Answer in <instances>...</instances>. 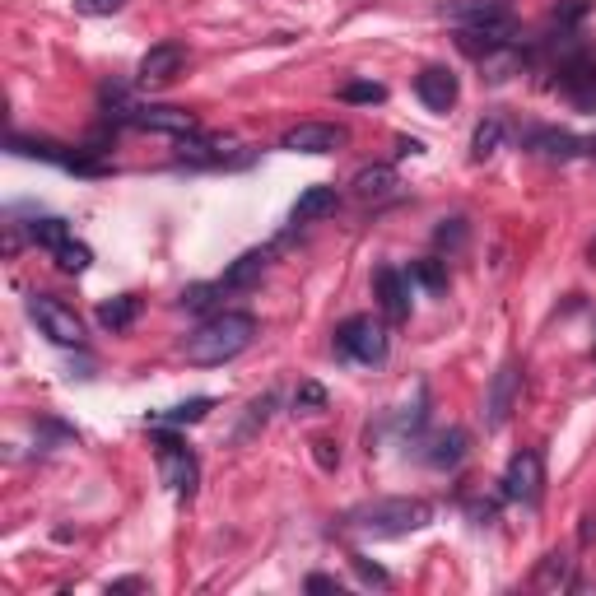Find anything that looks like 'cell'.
Instances as JSON below:
<instances>
[{
	"label": "cell",
	"instance_id": "1",
	"mask_svg": "<svg viewBox=\"0 0 596 596\" xmlns=\"http://www.w3.org/2000/svg\"><path fill=\"white\" fill-rule=\"evenodd\" d=\"M252 340H257V317L252 312H215L182 340V359L196 368H219L238 359Z\"/></svg>",
	"mask_w": 596,
	"mask_h": 596
},
{
	"label": "cell",
	"instance_id": "2",
	"mask_svg": "<svg viewBox=\"0 0 596 596\" xmlns=\"http://www.w3.org/2000/svg\"><path fill=\"white\" fill-rule=\"evenodd\" d=\"M429 522H434V503L429 499H373L345 513V527L359 531V536H373V541L410 536V531H424Z\"/></svg>",
	"mask_w": 596,
	"mask_h": 596
},
{
	"label": "cell",
	"instance_id": "3",
	"mask_svg": "<svg viewBox=\"0 0 596 596\" xmlns=\"http://www.w3.org/2000/svg\"><path fill=\"white\" fill-rule=\"evenodd\" d=\"M336 354L340 359H354V364H368V368H382L387 364V354H392V331L378 322V317H368V312H354L345 322L336 326Z\"/></svg>",
	"mask_w": 596,
	"mask_h": 596
},
{
	"label": "cell",
	"instance_id": "4",
	"mask_svg": "<svg viewBox=\"0 0 596 596\" xmlns=\"http://www.w3.org/2000/svg\"><path fill=\"white\" fill-rule=\"evenodd\" d=\"M154 443H159V475L163 485L173 489L177 499H191L196 494V480H201V461L182 438L168 429V424H154Z\"/></svg>",
	"mask_w": 596,
	"mask_h": 596
},
{
	"label": "cell",
	"instance_id": "5",
	"mask_svg": "<svg viewBox=\"0 0 596 596\" xmlns=\"http://www.w3.org/2000/svg\"><path fill=\"white\" fill-rule=\"evenodd\" d=\"M10 149L24 154V159H42V163H56L66 173H80V177H98L108 173V163L98 159L103 149L84 145V149H70V145H56V140H33V136H10Z\"/></svg>",
	"mask_w": 596,
	"mask_h": 596
},
{
	"label": "cell",
	"instance_id": "6",
	"mask_svg": "<svg viewBox=\"0 0 596 596\" xmlns=\"http://www.w3.org/2000/svg\"><path fill=\"white\" fill-rule=\"evenodd\" d=\"M28 317H33V326H38V331L52 340V345H66V350H80V345H84L80 312L70 308V303H61V298L28 294Z\"/></svg>",
	"mask_w": 596,
	"mask_h": 596
},
{
	"label": "cell",
	"instance_id": "7",
	"mask_svg": "<svg viewBox=\"0 0 596 596\" xmlns=\"http://www.w3.org/2000/svg\"><path fill=\"white\" fill-rule=\"evenodd\" d=\"M541 489H545V461L536 447H522V452H513L508 457V466H503V480H499V494L508 503H527V508H536L541 503Z\"/></svg>",
	"mask_w": 596,
	"mask_h": 596
},
{
	"label": "cell",
	"instance_id": "8",
	"mask_svg": "<svg viewBox=\"0 0 596 596\" xmlns=\"http://www.w3.org/2000/svg\"><path fill=\"white\" fill-rule=\"evenodd\" d=\"M345 145H350V131L340 122H298L280 136L285 154H336Z\"/></svg>",
	"mask_w": 596,
	"mask_h": 596
},
{
	"label": "cell",
	"instance_id": "9",
	"mask_svg": "<svg viewBox=\"0 0 596 596\" xmlns=\"http://www.w3.org/2000/svg\"><path fill=\"white\" fill-rule=\"evenodd\" d=\"M517 396H522V368L517 364H503L494 378H489L485 387V429L489 434H499L503 424H508V415H513Z\"/></svg>",
	"mask_w": 596,
	"mask_h": 596
},
{
	"label": "cell",
	"instance_id": "10",
	"mask_svg": "<svg viewBox=\"0 0 596 596\" xmlns=\"http://www.w3.org/2000/svg\"><path fill=\"white\" fill-rule=\"evenodd\" d=\"M522 149L564 163V159H578V154H596V140H583V136H573V131H559V126H531V131H522Z\"/></svg>",
	"mask_w": 596,
	"mask_h": 596
},
{
	"label": "cell",
	"instance_id": "11",
	"mask_svg": "<svg viewBox=\"0 0 596 596\" xmlns=\"http://www.w3.org/2000/svg\"><path fill=\"white\" fill-rule=\"evenodd\" d=\"M182 66H187V47H182V42H154V47L140 56L136 80L145 84V89H163V84H173L177 75H182Z\"/></svg>",
	"mask_w": 596,
	"mask_h": 596
},
{
	"label": "cell",
	"instance_id": "12",
	"mask_svg": "<svg viewBox=\"0 0 596 596\" xmlns=\"http://www.w3.org/2000/svg\"><path fill=\"white\" fill-rule=\"evenodd\" d=\"M131 126H140V131H159V136H173V140H187V136H196V131H201L196 112L168 108V103H149V108H136V112H131Z\"/></svg>",
	"mask_w": 596,
	"mask_h": 596
},
{
	"label": "cell",
	"instance_id": "13",
	"mask_svg": "<svg viewBox=\"0 0 596 596\" xmlns=\"http://www.w3.org/2000/svg\"><path fill=\"white\" fill-rule=\"evenodd\" d=\"M410 280L406 271H396V266H378L373 271V298H378V308L387 322H406L410 317Z\"/></svg>",
	"mask_w": 596,
	"mask_h": 596
},
{
	"label": "cell",
	"instance_id": "14",
	"mask_svg": "<svg viewBox=\"0 0 596 596\" xmlns=\"http://www.w3.org/2000/svg\"><path fill=\"white\" fill-rule=\"evenodd\" d=\"M415 98H420L429 112H447V108H457L461 84L447 66H424L420 75H415Z\"/></svg>",
	"mask_w": 596,
	"mask_h": 596
},
{
	"label": "cell",
	"instance_id": "15",
	"mask_svg": "<svg viewBox=\"0 0 596 596\" xmlns=\"http://www.w3.org/2000/svg\"><path fill=\"white\" fill-rule=\"evenodd\" d=\"M424 461L434 466V471H457L466 452H471V434L466 429H438L434 438H424Z\"/></svg>",
	"mask_w": 596,
	"mask_h": 596
},
{
	"label": "cell",
	"instance_id": "16",
	"mask_svg": "<svg viewBox=\"0 0 596 596\" xmlns=\"http://www.w3.org/2000/svg\"><path fill=\"white\" fill-rule=\"evenodd\" d=\"M443 19H452V24L471 28V24H499V19H513V5L508 0H447Z\"/></svg>",
	"mask_w": 596,
	"mask_h": 596
},
{
	"label": "cell",
	"instance_id": "17",
	"mask_svg": "<svg viewBox=\"0 0 596 596\" xmlns=\"http://www.w3.org/2000/svg\"><path fill=\"white\" fill-rule=\"evenodd\" d=\"M396 187H401V177H396L392 163H368L350 182V191L359 201H387V196H396Z\"/></svg>",
	"mask_w": 596,
	"mask_h": 596
},
{
	"label": "cell",
	"instance_id": "18",
	"mask_svg": "<svg viewBox=\"0 0 596 596\" xmlns=\"http://www.w3.org/2000/svg\"><path fill=\"white\" fill-rule=\"evenodd\" d=\"M336 205H340L336 187H308L294 201V210H289V224H294V229H303V224H317V219L336 215Z\"/></svg>",
	"mask_w": 596,
	"mask_h": 596
},
{
	"label": "cell",
	"instance_id": "19",
	"mask_svg": "<svg viewBox=\"0 0 596 596\" xmlns=\"http://www.w3.org/2000/svg\"><path fill=\"white\" fill-rule=\"evenodd\" d=\"M266 266H271V247H252L224 271V289H252L266 275Z\"/></svg>",
	"mask_w": 596,
	"mask_h": 596
},
{
	"label": "cell",
	"instance_id": "20",
	"mask_svg": "<svg viewBox=\"0 0 596 596\" xmlns=\"http://www.w3.org/2000/svg\"><path fill=\"white\" fill-rule=\"evenodd\" d=\"M210 410H215V396H191V401H182V406L149 410L145 424H168V429H182V424H201Z\"/></svg>",
	"mask_w": 596,
	"mask_h": 596
},
{
	"label": "cell",
	"instance_id": "21",
	"mask_svg": "<svg viewBox=\"0 0 596 596\" xmlns=\"http://www.w3.org/2000/svg\"><path fill=\"white\" fill-rule=\"evenodd\" d=\"M531 583L541 587V592H564V587H578V578H573V559L564 555V550H550V555L536 564V578Z\"/></svg>",
	"mask_w": 596,
	"mask_h": 596
},
{
	"label": "cell",
	"instance_id": "22",
	"mask_svg": "<svg viewBox=\"0 0 596 596\" xmlns=\"http://www.w3.org/2000/svg\"><path fill=\"white\" fill-rule=\"evenodd\" d=\"M136 317H140V298L136 294H117V298H108V303H98V326L112 331V336L131 331Z\"/></svg>",
	"mask_w": 596,
	"mask_h": 596
},
{
	"label": "cell",
	"instance_id": "23",
	"mask_svg": "<svg viewBox=\"0 0 596 596\" xmlns=\"http://www.w3.org/2000/svg\"><path fill=\"white\" fill-rule=\"evenodd\" d=\"M503 117L499 112H489L485 122H475V131H471V154L475 159H489V154H499V145H503Z\"/></svg>",
	"mask_w": 596,
	"mask_h": 596
},
{
	"label": "cell",
	"instance_id": "24",
	"mask_svg": "<svg viewBox=\"0 0 596 596\" xmlns=\"http://www.w3.org/2000/svg\"><path fill=\"white\" fill-rule=\"evenodd\" d=\"M28 238H33V247H47V252H56L61 243H70V224L56 215H42L28 224Z\"/></svg>",
	"mask_w": 596,
	"mask_h": 596
},
{
	"label": "cell",
	"instance_id": "25",
	"mask_svg": "<svg viewBox=\"0 0 596 596\" xmlns=\"http://www.w3.org/2000/svg\"><path fill=\"white\" fill-rule=\"evenodd\" d=\"M52 261L61 266L66 275H84L89 266H94V252H89V243H80V238H70V243H61L52 252Z\"/></svg>",
	"mask_w": 596,
	"mask_h": 596
},
{
	"label": "cell",
	"instance_id": "26",
	"mask_svg": "<svg viewBox=\"0 0 596 596\" xmlns=\"http://www.w3.org/2000/svg\"><path fill=\"white\" fill-rule=\"evenodd\" d=\"M410 280L415 285H424L429 294H443L447 289V261H438V257H424V261H410Z\"/></svg>",
	"mask_w": 596,
	"mask_h": 596
},
{
	"label": "cell",
	"instance_id": "27",
	"mask_svg": "<svg viewBox=\"0 0 596 596\" xmlns=\"http://www.w3.org/2000/svg\"><path fill=\"white\" fill-rule=\"evenodd\" d=\"M331 406V396H326L322 382H298V392H294V415L298 420H308V415H322V410Z\"/></svg>",
	"mask_w": 596,
	"mask_h": 596
},
{
	"label": "cell",
	"instance_id": "28",
	"mask_svg": "<svg viewBox=\"0 0 596 596\" xmlns=\"http://www.w3.org/2000/svg\"><path fill=\"white\" fill-rule=\"evenodd\" d=\"M466 238H471V224H466V219H443V224H438L434 229V247L438 252H461V247H466Z\"/></svg>",
	"mask_w": 596,
	"mask_h": 596
},
{
	"label": "cell",
	"instance_id": "29",
	"mask_svg": "<svg viewBox=\"0 0 596 596\" xmlns=\"http://www.w3.org/2000/svg\"><path fill=\"white\" fill-rule=\"evenodd\" d=\"M336 98H340V103H368V108H373V103L387 98V89L373 84V80H350V84H340V89H336Z\"/></svg>",
	"mask_w": 596,
	"mask_h": 596
},
{
	"label": "cell",
	"instance_id": "30",
	"mask_svg": "<svg viewBox=\"0 0 596 596\" xmlns=\"http://www.w3.org/2000/svg\"><path fill=\"white\" fill-rule=\"evenodd\" d=\"M587 10H592V0H559L555 14H550V24L555 28H578L587 19Z\"/></svg>",
	"mask_w": 596,
	"mask_h": 596
},
{
	"label": "cell",
	"instance_id": "31",
	"mask_svg": "<svg viewBox=\"0 0 596 596\" xmlns=\"http://www.w3.org/2000/svg\"><path fill=\"white\" fill-rule=\"evenodd\" d=\"M215 294H224V280H215V285H191V289H182V308L205 312L210 303H215Z\"/></svg>",
	"mask_w": 596,
	"mask_h": 596
},
{
	"label": "cell",
	"instance_id": "32",
	"mask_svg": "<svg viewBox=\"0 0 596 596\" xmlns=\"http://www.w3.org/2000/svg\"><path fill=\"white\" fill-rule=\"evenodd\" d=\"M271 410H275V392H261L257 401L247 406V424H243V429H238V438H247V434H252V429H261V424L271 420Z\"/></svg>",
	"mask_w": 596,
	"mask_h": 596
},
{
	"label": "cell",
	"instance_id": "33",
	"mask_svg": "<svg viewBox=\"0 0 596 596\" xmlns=\"http://www.w3.org/2000/svg\"><path fill=\"white\" fill-rule=\"evenodd\" d=\"M350 564H354V573H359L368 587H392V573L378 569V564H368L364 555H350Z\"/></svg>",
	"mask_w": 596,
	"mask_h": 596
},
{
	"label": "cell",
	"instance_id": "34",
	"mask_svg": "<svg viewBox=\"0 0 596 596\" xmlns=\"http://www.w3.org/2000/svg\"><path fill=\"white\" fill-rule=\"evenodd\" d=\"M75 10H80L84 19H108V14L126 10V0H75Z\"/></svg>",
	"mask_w": 596,
	"mask_h": 596
},
{
	"label": "cell",
	"instance_id": "35",
	"mask_svg": "<svg viewBox=\"0 0 596 596\" xmlns=\"http://www.w3.org/2000/svg\"><path fill=\"white\" fill-rule=\"evenodd\" d=\"M312 457H317L322 471H336L340 466V443L336 438H312Z\"/></svg>",
	"mask_w": 596,
	"mask_h": 596
},
{
	"label": "cell",
	"instance_id": "36",
	"mask_svg": "<svg viewBox=\"0 0 596 596\" xmlns=\"http://www.w3.org/2000/svg\"><path fill=\"white\" fill-rule=\"evenodd\" d=\"M303 587H308V592H336V596L345 592V583H340V578H331V573H312Z\"/></svg>",
	"mask_w": 596,
	"mask_h": 596
},
{
	"label": "cell",
	"instance_id": "37",
	"mask_svg": "<svg viewBox=\"0 0 596 596\" xmlns=\"http://www.w3.org/2000/svg\"><path fill=\"white\" fill-rule=\"evenodd\" d=\"M122 592H149L145 578H117V583H108V596H122Z\"/></svg>",
	"mask_w": 596,
	"mask_h": 596
},
{
	"label": "cell",
	"instance_id": "38",
	"mask_svg": "<svg viewBox=\"0 0 596 596\" xmlns=\"http://www.w3.org/2000/svg\"><path fill=\"white\" fill-rule=\"evenodd\" d=\"M596 541V517H583V545Z\"/></svg>",
	"mask_w": 596,
	"mask_h": 596
},
{
	"label": "cell",
	"instance_id": "39",
	"mask_svg": "<svg viewBox=\"0 0 596 596\" xmlns=\"http://www.w3.org/2000/svg\"><path fill=\"white\" fill-rule=\"evenodd\" d=\"M420 140H401V145H396V154H420Z\"/></svg>",
	"mask_w": 596,
	"mask_h": 596
},
{
	"label": "cell",
	"instance_id": "40",
	"mask_svg": "<svg viewBox=\"0 0 596 596\" xmlns=\"http://www.w3.org/2000/svg\"><path fill=\"white\" fill-rule=\"evenodd\" d=\"M587 257H592V266H596V238H592V247H587Z\"/></svg>",
	"mask_w": 596,
	"mask_h": 596
}]
</instances>
